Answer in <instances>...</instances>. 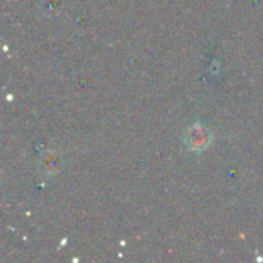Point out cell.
Here are the masks:
<instances>
[{"label":"cell","mask_w":263,"mask_h":263,"mask_svg":"<svg viewBox=\"0 0 263 263\" xmlns=\"http://www.w3.org/2000/svg\"><path fill=\"white\" fill-rule=\"evenodd\" d=\"M185 143L193 151H203L211 143V134L205 126H200V125L191 126L186 131Z\"/></svg>","instance_id":"6da1fadb"}]
</instances>
